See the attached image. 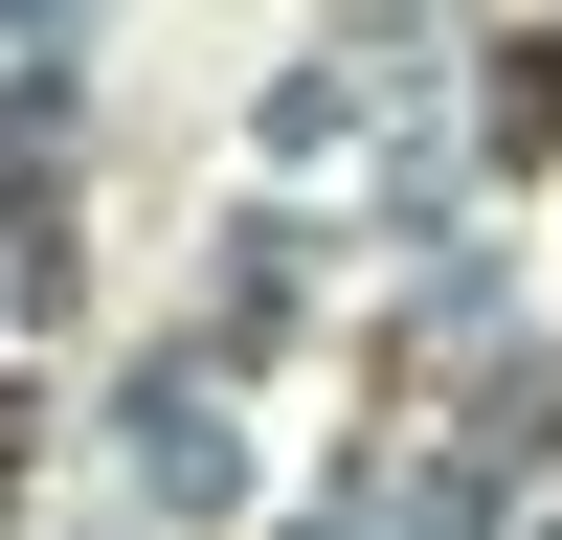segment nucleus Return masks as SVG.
I'll return each instance as SVG.
<instances>
[{"instance_id":"f257e3e1","label":"nucleus","mask_w":562,"mask_h":540,"mask_svg":"<svg viewBox=\"0 0 562 540\" xmlns=\"http://www.w3.org/2000/svg\"><path fill=\"white\" fill-rule=\"evenodd\" d=\"M495 135H518V158L562 135V45H518V90H495Z\"/></svg>"}]
</instances>
